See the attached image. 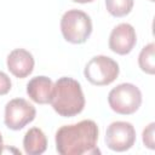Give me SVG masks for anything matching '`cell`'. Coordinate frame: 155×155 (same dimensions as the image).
<instances>
[{
	"label": "cell",
	"mask_w": 155,
	"mask_h": 155,
	"mask_svg": "<svg viewBox=\"0 0 155 155\" xmlns=\"http://www.w3.org/2000/svg\"><path fill=\"white\" fill-rule=\"evenodd\" d=\"M120 73L119 64L116 61L108 56H94L92 57L84 70V75L88 82L94 86L110 85Z\"/></svg>",
	"instance_id": "cell-5"
},
{
	"label": "cell",
	"mask_w": 155,
	"mask_h": 155,
	"mask_svg": "<svg viewBox=\"0 0 155 155\" xmlns=\"http://www.w3.org/2000/svg\"><path fill=\"white\" fill-rule=\"evenodd\" d=\"M36 115V109L24 98H15L5 105V125L13 131H19L30 124Z\"/></svg>",
	"instance_id": "cell-6"
},
{
	"label": "cell",
	"mask_w": 155,
	"mask_h": 155,
	"mask_svg": "<svg viewBox=\"0 0 155 155\" xmlns=\"http://www.w3.org/2000/svg\"><path fill=\"white\" fill-rule=\"evenodd\" d=\"M53 82L50 78L40 75L29 80L27 84V93L30 99L38 104H47L51 101Z\"/></svg>",
	"instance_id": "cell-10"
},
{
	"label": "cell",
	"mask_w": 155,
	"mask_h": 155,
	"mask_svg": "<svg viewBox=\"0 0 155 155\" xmlns=\"http://www.w3.org/2000/svg\"><path fill=\"white\" fill-rule=\"evenodd\" d=\"M74 2H79V4H87V2H92L94 0H71Z\"/></svg>",
	"instance_id": "cell-16"
},
{
	"label": "cell",
	"mask_w": 155,
	"mask_h": 155,
	"mask_svg": "<svg viewBox=\"0 0 155 155\" xmlns=\"http://www.w3.org/2000/svg\"><path fill=\"white\" fill-rule=\"evenodd\" d=\"M104 140L110 150L126 151L136 142V130L131 122L114 121L108 126Z\"/></svg>",
	"instance_id": "cell-7"
},
{
	"label": "cell",
	"mask_w": 155,
	"mask_h": 155,
	"mask_svg": "<svg viewBox=\"0 0 155 155\" xmlns=\"http://www.w3.org/2000/svg\"><path fill=\"white\" fill-rule=\"evenodd\" d=\"M108 103L116 114L131 115L136 113L142 104V92L136 85L124 82L110 90Z\"/></svg>",
	"instance_id": "cell-4"
},
{
	"label": "cell",
	"mask_w": 155,
	"mask_h": 155,
	"mask_svg": "<svg viewBox=\"0 0 155 155\" xmlns=\"http://www.w3.org/2000/svg\"><path fill=\"white\" fill-rule=\"evenodd\" d=\"M11 87H12L11 79L8 78V75L6 73L0 70V96H4L6 93H8Z\"/></svg>",
	"instance_id": "cell-15"
},
{
	"label": "cell",
	"mask_w": 155,
	"mask_h": 155,
	"mask_svg": "<svg viewBox=\"0 0 155 155\" xmlns=\"http://www.w3.org/2000/svg\"><path fill=\"white\" fill-rule=\"evenodd\" d=\"M138 64H139V68L144 73L150 74V75L155 73V45L154 42H150L142 48L138 56Z\"/></svg>",
	"instance_id": "cell-12"
},
{
	"label": "cell",
	"mask_w": 155,
	"mask_h": 155,
	"mask_svg": "<svg viewBox=\"0 0 155 155\" xmlns=\"http://www.w3.org/2000/svg\"><path fill=\"white\" fill-rule=\"evenodd\" d=\"M154 128H155V124L151 122L149 124L144 131H143V143L147 148L149 149H155V143H154Z\"/></svg>",
	"instance_id": "cell-14"
},
{
	"label": "cell",
	"mask_w": 155,
	"mask_h": 155,
	"mask_svg": "<svg viewBox=\"0 0 155 155\" xmlns=\"http://www.w3.org/2000/svg\"><path fill=\"white\" fill-rule=\"evenodd\" d=\"M24 151L28 155H40L47 149V139L42 130L31 127L27 131L23 138Z\"/></svg>",
	"instance_id": "cell-11"
},
{
	"label": "cell",
	"mask_w": 155,
	"mask_h": 155,
	"mask_svg": "<svg viewBox=\"0 0 155 155\" xmlns=\"http://www.w3.org/2000/svg\"><path fill=\"white\" fill-rule=\"evenodd\" d=\"M98 126L93 120L64 125L56 132V149L61 155L99 154L97 148Z\"/></svg>",
	"instance_id": "cell-1"
},
{
	"label": "cell",
	"mask_w": 155,
	"mask_h": 155,
	"mask_svg": "<svg viewBox=\"0 0 155 155\" xmlns=\"http://www.w3.org/2000/svg\"><path fill=\"white\" fill-rule=\"evenodd\" d=\"M150 1H154V0H150Z\"/></svg>",
	"instance_id": "cell-18"
},
{
	"label": "cell",
	"mask_w": 155,
	"mask_h": 155,
	"mask_svg": "<svg viewBox=\"0 0 155 155\" xmlns=\"http://www.w3.org/2000/svg\"><path fill=\"white\" fill-rule=\"evenodd\" d=\"M50 103L53 110L63 117L80 114L85 108V96L80 82L68 76L59 78L53 84Z\"/></svg>",
	"instance_id": "cell-2"
},
{
	"label": "cell",
	"mask_w": 155,
	"mask_h": 155,
	"mask_svg": "<svg viewBox=\"0 0 155 155\" xmlns=\"http://www.w3.org/2000/svg\"><path fill=\"white\" fill-rule=\"evenodd\" d=\"M2 150H4V142H2V136L0 133V154L2 153Z\"/></svg>",
	"instance_id": "cell-17"
},
{
	"label": "cell",
	"mask_w": 155,
	"mask_h": 155,
	"mask_svg": "<svg viewBox=\"0 0 155 155\" xmlns=\"http://www.w3.org/2000/svg\"><path fill=\"white\" fill-rule=\"evenodd\" d=\"M133 2V0H105V7L111 16L124 17L131 12Z\"/></svg>",
	"instance_id": "cell-13"
},
{
	"label": "cell",
	"mask_w": 155,
	"mask_h": 155,
	"mask_svg": "<svg viewBox=\"0 0 155 155\" xmlns=\"http://www.w3.org/2000/svg\"><path fill=\"white\" fill-rule=\"evenodd\" d=\"M6 64L7 69L13 76L24 79L33 73L35 61L29 51L24 48H15L8 53Z\"/></svg>",
	"instance_id": "cell-9"
},
{
	"label": "cell",
	"mask_w": 155,
	"mask_h": 155,
	"mask_svg": "<svg viewBox=\"0 0 155 155\" xmlns=\"http://www.w3.org/2000/svg\"><path fill=\"white\" fill-rule=\"evenodd\" d=\"M137 42V35L134 28L128 23L117 24L110 33L109 48L121 56L128 54Z\"/></svg>",
	"instance_id": "cell-8"
},
{
	"label": "cell",
	"mask_w": 155,
	"mask_h": 155,
	"mask_svg": "<svg viewBox=\"0 0 155 155\" xmlns=\"http://www.w3.org/2000/svg\"><path fill=\"white\" fill-rule=\"evenodd\" d=\"M63 38L70 44H84L92 33L91 17L81 10H68L61 19Z\"/></svg>",
	"instance_id": "cell-3"
}]
</instances>
